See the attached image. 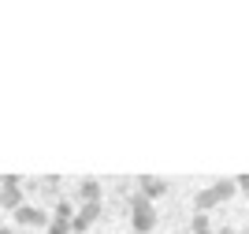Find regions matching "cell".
I'll use <instances>...</instances> for the list:
<instances>
[{
  "label": "cell",
  "mask_w": 249,
  "mask_h": 234,
  "mask_svg": "<svg viewBox=\"0 0 249 234\" xmlns=\"http://www.w3.org/2000/svg\"><path fill=\"white\" fill-rule=\"evenodd\" d=\"M130 223H134L138 234H149V231L156 227V204L149 201V197L138 194L134 201H130Z\"/></svg>",
  "instance_id": "6da1fadb"
},
{
  "label": "cell",
  "mask_w": 249,
  "mask_h": 234,
  "mask_svg": "<svg viewBox=\"0 0 249 234\" xmlns=\"http://www.w3.org/2000/svg\"><path fill=\"white\" fill-rule=\"evenodd\" d=\"M22 204H26L22 179H19V175H4V179H0V208L15 212V208H22Z\"/></svg>",
  "instance_id": "7a4b0ae2"
},
{
  "label": "cell",
  "mask_w": 249,
  "mask_h": 234,
  "mask_svg": "<svg viewBox=\"0 0 249 234\" xmlns=\"http://www.w3.org/2000/svg\"><path fill=\"white\" fill-rule=\"evenodd\" d=\"M15 223L19 227H45L49 223V212L45 208H37V204H22V208H15Z\"/></svg>",
  "instance_id": "3957f363"
},
{
  "label": "cell",
  "mask_w": 249,
  "mask_h": 234,
  "mask_svg": "<svg viewBox=\"0 0 249 234\" xmlns=\"http://www.w3.org/2000/svg\"><path fill=\"white\" fill-rule=\"evenodd\" d=\"M97 216H101V204H82V208L74 212V219H71V234H86L97 223Z\"/></svg>",
  "instance_id": "277c9868"
},
{
  "label": "cell",
  "mask_w": 249,
  "mask_h": 234,
  "mask_svg": "<svg viewBox=\"0 0 249 234\" xmlns=\"http://www.w3.org/2000/svg\"><path fill=\"white\" fill-rule=\"evenodd\" d=\"M138 186H142V197H149V201H156V197L167 194V179H156V175H142Z\"/></svg>",
  "instance_id": "5b68a950"
},
{
  "label": "cell",
  "mask_w": 249,
  "mask_h": 234,
  "mask_svg": "<svg viewBox=\"0 0 249 234\" xmlns=\"http://www.w3.org/2000/svg\"><path fill=\"white\" fill-rule=\"evenodd\" d=\"M78 197H82V204H101V182H97V179H86V182L78 186Z\"/></svg>",
  "instance_id": "8992f818"
},
{
  "label": "cell",
  "mask_w": 249,
  "mask_h": 234,
  "mask_svg": "<svg viewBox=\"0 0 249 234\" xmlns=\"http://www.w3.org/2000/svg\"><path fill=\"white\" fill-rule=\"evenodd\" d=\"M216 194H212V186H208V190H197V194H194V208H197V212H212V208H216Z\"/></svg>",
  "instance_id": "52a82bcc"
},
{
  "label": "cell",
  "mask_w": 249,
  "mask_h": 234,
  "mask_svg": "<svg viewBox=\"0 0 249 234\" xmlns=\"http://www.w3.org/2000/svg\"><path fill=\"white\" fill-rule=\"evenodd\" d=\"M212 194H216V201H231V197L238 194V186H234V179H219V182H212Z\"/></svg>",
  "instance_id": "ba28073f"
},
{
  "label": "cell",
  "mask_w": 249,
  "mask_h": 234,
  "mask_svg": "<svg viewBox=\"0 0 249 234\" xmlns=\"http://www.w3.org/2000/svg\"><path fill=\"white\" fill-rule=\"evenodd\" d=\"M74 212H78V208H74V201H56V219H67V223H71Z\"/></svg>",
  "instance_id": "9c48e42d"
},
{
  "label": "cell",
  "mask_w": 249,
  "mask_h": 234,
  "mask_svg": "<svg viewBox=\"0 0 249 234\" xmlns=\"http://www.w3.org/2000/svg\"><path fill=\"white\" fill-rule=\"evenodd\" d=\"M45 234H71V223H67V219H56V216H52L49 223H45Z\"/></svg>",
  "instance_id": "30bf717a"
},
{
  "label": "cell",
  "mask_w": 249,
  "mask_h": 234,
  "mask_svg": "<svg viewBox=\"0 0 249 234\" xmlns=\"http://www.w3.org/2000/svg\"><path fill=\"white\" fill-rule=\"evenodd\" d=\"M205 231H212V223H208L205 212H197V216H194V223H190V234H205Z\"/></svg>",
  "instance_id": "8fae6325"
},
{
  "label": "cell",
  "mask_w": 249,
  "mask_h": 234,
  "mask_svg": "<svg viewBox=\"0 0 249 234\" xmlns=\"http://www.w3.org/2000/svg\"><path fill=\"white\" fill-rule=\"evenodd\" d=\"M234 186H238L242 194H249V175H238V179H234Z\"/></svg>",
  "instance_id": "7c38bea8"
},
{
  "label": "cell",
  "mask_w": 249,
  "mask_h": 234,
  "mask_svg": "<svg viewBox=\"0 0 249 234\" xmlns=\"http://www.w3.org/2000/svg\"><path fill=\"white\" fill-rule=\"evenodd\" d=\"M0 234H15V227H0Z\"/></svg>",
  "instance_id": "4fadbf2b"
},
{
  "label": "cell",
  "mask_w": 249,
  "mask_h": 234,
  "mask_svg": "<svg viewBox=\"0 0 249 234\" xmlns=\"http://www.w3.org/2000/svg\"><path fill=\"white\" fill-rule=\"evenodd\" d=\"M178 234H190V231H178Z\"/></svg>",
  "instance_id": "5bb4252c"
},
{
  "label": "cell",
  "mask_w": 249,
  "mask_h": 234,
  "mask_svg": "<svg viewBox=\"0 0 249 234\" xmlns=\"http://www.w3.org/2000/svg\"><path fill=\"white\" fill-rule=\"evenodd\" d=\"M130 234H138V231H130Z\"/></svg>",
  "instance_id": "9a60e30c"
},
{
  "label": "cell",
  "mask_w": 249,
  "mask_h": 234,
  "mask_svg": "<svg viewBox=\"0 0 249 234\" xmlns=\"http://www.w3.org/2000/svg\"><path fill=\"white\" fill-rule=\"evenodd\" d=\"M205 234H212V231H205Z\"/></svg>",
  "instance_id": "2e32d148"
}]
</instances>
